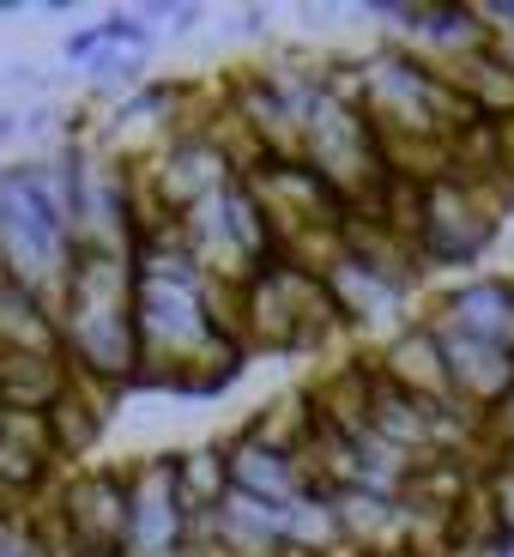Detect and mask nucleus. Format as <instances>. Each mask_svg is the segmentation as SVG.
I'll use <instances>...</instances> for the list:
<instances>
[{
	"instance_id": "f257e3e1",
	"label": "nucleus",
	"mask_w": 514,
	"mask_h": 557,
	"mask_svg": "<svg viewBox=\"0 0 514 557\" xmlns=\"http://www.w3.org/2000/svg\"><path fill=\"white\" fill-rule=\"evenodd\" d=\"M514 200V182H460L442 176L424 188V261H442V267H466L490 249L502 224V207Z\"/></svg>"
},
{
	"instance_id": "f03ea898",
	"label": "nucleus",
	"mask_w": 514,
	"mask_h": 557,
	"mask_svg": "<svg viewBox=\"0 0 514 557\" xmlns=\"http://www.w3.org/2000/svg\"><path fill=\"white\" fill-rule=\"evenodd\" d=\"M134 509H127V552L122 557H176L188 533V503L176 491V460H146L127 473Z\"/></svg>"
},
{
	"instance_id": "7ed1b4c3",
	"label": "nucleus",
	"mask_w": 514,
	"mask_h": 557,
	"mask_svg": "<svg viewBox=\"0 0 514 557\" xmlns=\"http://www.w3.org/2000/svg\"><path fill=\"white\" fill-rule=\"evenodd\" d=\"M61 509H67V528L79 540V552H98V557L127 552V509H134L127 473H79L61 491Z\"/></svg>"
},
{
	"instance_id": "20e7f679",
	"label": "nucleus",
	"mask_w": 514,
	"mask_h": 557,
	"mask_svg": "<svg viewBox=\"0 0 514 557\" xmlns=\"http://www.w3.org/2000/svg\"><path fill=\"white\" fill-rule=\"evenodd\" d=\"M376 363L388 370V382H400V388L412 394V400H424L430 412H473V406H460L454 376H448V358H442V339H436L430 321L412 327V334H400Z\"/></svg>"
},
{
	"instance_id": "39448f33",
	"label": "nucleus",
	"mask_w": 514,
	"mask_h": 557,
	"mask_svg": "<svg viewBox=\"0 0 514 557\" xmlns=\"http://www.w3.org/2000/svg\"><path fill=\"white\" fill-rule=\"evenodd\" d=\"M430 327L514 351V285L509 278H473V285H460L454 297H442V309L430 315Z\"/></svg>"
},
{
	"instance_id": "423d86ee",
	"label": "nucleus",
	"mask_w": 514,
	"mask_h": 557,
	"mask_svg": "<svg viewBox=\"0 0 514 557\" xmlns=\"http://www.w3.org/2000/svg\"><path fill=\"white\" fill-rule=\"evenodd\" d=\"M224 467H230V491H242V497H261V503H303L315 497V485H309L303 460L297 455H278V448L254 443V436H242V443L224 448Z\"/></svg>"
},
{
	"instance_id": "0eeeda50",
	"label": "nucleus",
	"mask_w": 514,
	"mask_h": 557,
	"mask_svg": "<svg viewBox=\"0 0 514 557\" xmlns=\"http://www.w3.org/2000/svg\"><path fill=\"white\" fill-rule=\"evenodd\" d=\"M55 436H49V412H18V406H0V485L25 497L49 479L55 467Z\"/></svg>"
},
{
	"instance_id": "6e6552de",
	"label": "nucleus",
	"mask_w": 514,
	"mask_h": 557,
	"mask_svg": "<svg viewBox=\"0 0 514 557\" xmlns=\"http://www.w3.org/2000/svg\"><path fill=\"white\" fill-rule=\"evenodd\" d=\"M67 388H73L67 351L0 346V406H18V412H49V406H55Z\"/></svg>"
},
{
	"instance_id": "1a4fd4ad",
	"label": "nucleus",
	"mask_w": 514,
	"mask_h": 557,
	"mask_svg": "<svg viewBox=\"0 0 514 557\" xmlns=\"http://www.w3.org/2000/svg\"><path fill=\"white\" fill-rule=\"evenodd\" d=\"M110 394L115 388H103V382H91V376L73 370V388L49 406V436H55V455L61 460L91 455V443H98L103 424H110Z\"/></svg>"
},
{
	"instance_id": "9d476101",
	"label": "nucleus",
	"mask_w": 514,
	"mask_h": 557,
	"mask_svg": "<svg viewBox=\"0 0 514 557\" xmlns=\"http://www.w3.org/2000/svg\"><path fill=\"white\" fill-rule=\"evenodd\" d=\"M327 285H334V297H339V309H346V321H381V315H393V304H400V285L393 278H381V273H369L363 261H339L334 273H327Z\"/></svg>"
},
{
	"instance_id": "9b49d317",
	"label": "nucleus",
	"mask_w": 514,
	"mask_h": 557,
	"mask_svg": "<svg viewBox=\"0 0 514 557\" xmlns=\"http://www.w3.org/2000/svg\"><path fill=\"white\" fill-rule=\"evenodd\" d=\"M490 127H497V158H502V176L514 182V115H509V122H490Z\"/></svg>"
},
{
	"instance_id": "f8f14e48",
	"label": "nucleus",
	"mask_w": 514,
	"mask_h": 557,
	"mask_svg": "<svg viewBox=\"0 0 514 557\" xmlns=\"http://www.w3.org/2000/svg\"><path fill=\"white\" fill-rule=\"evenodd\" d=\"M485 557H514V533H502V540L485 545Z\"/></svg>"
},
{
	"instance_id": "ddd939ff",
	"label": "nucleus",
	"mask_w": 514,
	"mask_h": 557,
	"mask_svg": "<svg viewBox=\"0 0 514 557\" xmlns=\"http://www.w3.org/2000/svg\"><path fill=\"white\" fill-rule=\"evenodd\" d=\"M0 278H7V273H0Z\"/></svg>"
}]
</instances>
